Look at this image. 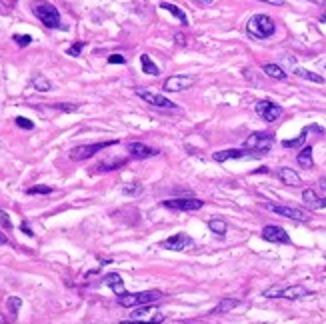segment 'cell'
I'll return each mask as SVG.
<instances>
[{
  "label": "cell",
  "mask_w": 326,
  "mask_h": 324,
  "mask_svg": "<svg viewBox=\"0 0 326 324\" xmlns=\"http://www.w3.org/2000/svg\"><path fill=\"white\" fill-rule=\"evenodd\" d=\"M278 178L288 186H300L302 184V178L298 176V172H294L292 168H280L278 170Z\"/></svg>",
  "instance_id": "d6986e66"
},
{
  "label": "cell",
  "mask_w": 326,
  "mask_h": 324,
  "mask_svg": "<svg viewBox=\"0 0 326 324\" xmlns=\"http://www.w3.org/2000/svg\"><path fill=\"white\" fill-rule=\"evenodd\" d=\"M108 62L110 64H126V58L122 54H110L108 56Z\"/></svg>",
  "instance_id": "8d00e7d4"
},
{
  "label": "cell",
  "mask_w": 326,
  "mask_h": 324,
  "mask_svg": "<svg viewBox=\"0 0 326 324\" xmlns=\"http://www.w3.org/2000/svg\"><path fill=\"white\" fill-rule=\"evenodd\" d=\"M140 64H142V70H144L146 74H150V76H158V74H160V68L152 62V58H150L148 54H142V56H140Z\"/></svg>",
  "instance_id": "cb8c5ba5"
},
{
  "label": "cell",
  "mask_w": 326,
  "mask_h": 324,
  "mask_svg": "<svg viewBox=\"0 0 326 324\" xmlns=\"http://www.w3.org/2000/svg\"><path fill=\"white\" fill-rule=\"evenodd\" d=\"M0 224H2L4 228H8V230L12 228V222H10V216H8V214H6L4 210H0Z\"/></svg>",
  "instance_id": "74e56055"
},
{
  "label": "cell",
  "mask_w": 326,
  "mask_h": 324,
  "mask_svg": "<svg viewBox=\"0 0 326 324\" xmlns=\"http://www.w3.org/2000/svg\"><path fill=\"white\" fill-rule=\"evenodd\" d=\"M292 72L296 76H300V78H304V80H310V82H314V84H324V78H322L320 74H316V72L304 70V68H300V66H294Z\"/></svg>",
  "instance_id": "44dd1931"
},
{
  "label": "cell",
  "mask_w": 326,
  "mask_h": 324,
  "mask_svg": "<svg viewBox=\"0 0 326 324\" xmlns=\"http://www.w3.org/2000/svg\"><path fill=\"white\" fill-rule=\"evenodd\" d=\"M20 230H22L24 234H28V236H34V232L28 228V222H22V224H20Z\"/></svg>",
  "instance_id": "f35d334b"
},
{
  "label": "cell",
  "mask_w": 326,
  "mask_h": 324,
  "mask_svg": "<svg viewBox=\"0 0 326 324\" xmlns=\"http://www.w3.org/2000/svg\"><path fill=\"white\" fill-rule=\"evenodd\" d=\"M302 202H304L308 208H312V210L326 208V198L318 195L316 190H312V188H306V190L302 192Z\"/></svg>",
  "instance_id": "2e32d148"
},
{
  "label": "cell",
  "mask_w": 326,
  "mask_h": 324,
  "mask_svg": "<svg viewBox=\"0 0 326 324\" xmlns=\"http://www.w3.org/2000/svg\"><path fill=\"white\" fill-rule=\"evenodd\" d=\"M318 20H320V22H324V24H326V14H322V16L318 18Z\"/></svg>",
  "instance_id": "f6af8a7d"
},
{
  "label": "cell",
  "mask_w": 326,
  "mask_h": 324,
  "mask_svg": "<svg viewBox=\"0 0 326 324\" xmlns=\"http://www.w3.org/2000/svg\"><path fill=\"white\" fill-rule=\"evenodd\" d=\"M254 110H256V114L260 116L264 122H276V120L282 116V106L274 104L272 100H260V102H256Z\"/></svg>",
  "instance_id": "ba28073f"
},
{
  "label": "cell",
  "mask_w": 326,
  "mask_h": 324,
  "mask_svg": "<svg viewBox=\"0 0 326 324\" xmlns=\"http://www.w3.org/2000/svg\"><path fill=\"white\" fill-rule=\"evenodd\" d=\"M194 82L192 76H184V74H176V76H170L166 78L162 84V90L164 92H182L186 88H190Z\"/></svg>",
  "instance_id": "8fae6325"
},
{
  "label": "cell",
  "mask_w": 326,
  "mask_h": 324,
  "mask_svg": "<svg viewBox=\"0 0 326 324\" xmlns=\"http://www.w3.org/2000/svg\"><path fill=\"white\" fill-rule=\"evenodd\" d=\"M84 46H86L84 42H74L66 52H68L70 56H80V52H82V48H84Z\"/></svg>",
  "instance_id": "836d02e7"
},
{
  "label": "cell",
  "mask_w": 326,
  "mask_h": 324,
  "mask_svg": "<svg viewBox=\"0 0 326 324\" xmlns=\"http://www.w3.org/2000/svg\"><path fill=\"white\" fill-rule=\"evenodd\" d=\"M244 156H252L246 148H230V150H220V152H214L212 154V160L214 162H226L232 158H244Z\"/></svg>",
  "instance_id": "e0dca14e"
},
{
  "label": "cell",
  "mask_w": 326,
  "mask_h": 324,
  "mask_svg": "<svg viewBox=\"0 0 326 324\" xmlns=\"http://www.w3.org/2000/svg\"><path fill=\"white\" fill-rule=\"evenodd\" d=\"M306 2H312V4H318V6H326V0H306Z\"/></svg>",
  "instance_id": "b9f144b4"
},
{
  "label": "cell",
  "mask_w": 326,
  "mask_h": 324,
  "mask_svg": "<svg viewBox=\"0 0 326 324\" xmlns=\"http://www.w3.org/2000/svg\"><path fill=\"white\" fill-rule=\"evenodd\" d=\"M164 294L160 290H146V292H136V294H120L118 296V304L124 308H132V306H142V304H152L156 300H160Z\"/></svg>",
  "instance_id": "3957f363"
},
{
  "label": "cell",
  "mask_w": 326,
  "mask_h": 324,
  "mask_svg": "<svg viewBox=\"0 0 326 324\" xmlns=\"http://www.w3.org/2000/svg\"><path fill=\"white\" fill-rule=\"evenodd\" d=\"M174 40H176L178 44H182V46L186 44V40H184V36H182V34H180V33H178V34H176V36H174Z\"/></svg>",
  "instance_id": "60d3db41"
},
{
  "label": "cell",
  "mask_w": 326,
  "mask_h": 324,
  "mask_svg": "<svg viewBox=\"0 0 326 324\" xmlns=\"http://www.w3.org/2000/svg\"><path fill=\"white\" fill-rule=\"evenodd\" d=\"M238 304H240V300H238V298H222V300L218 302V306L210 310V314H224V312L232 310V308H234V306H238Z\"/></svg>",
  "instance_id": "7402d4cb"
},
{
  "label": "cell",
  "mask_w": 326,
  "mask_h": 324,
  "mask_svg": "<svg viewBox=\"0 0 326 324\" xmlns=\"http://www.w3.org/2000/svg\"><path fill=\"white\" fill-rule=\"evenodd\" d=\"M160 8H162V10H168L170 14H174V16H176V18H178L182 24H188V16H186V12H182L178 6L170 4V2H162V4H160Z\"/></svg>",
  "instance_id": "d4e9b609"
},
{
  "label": "cell",
  "mask_w": 326,
  "mask_h": 324,
  "mask_svg": "<svg viewBox=\"0 0 326 324\" xmlns=\"http://www.w3.org/2000/svg\"><path fill=\"white\" fill-rule=\"evenodd\" d=\"M50 192H52V188H50V186H42V184H36V186H32V188H28V190H26V195H30V196L50 195Z\"/></svg>",
  "instance_id": "1f68e13d"
},
{
  "label": "cell",
  "mask_w": 326,
  "mask_h": 324,
  "mask_svg": "<svg viewBox=\"0 0 326 324\" xmlns=\"http://www.w3.org/2000/svg\"><path fill=\"white\" fill-rule=\"evenodd\" d=\"M32 86L36 88V90H40V92H48L50 88H52V84L44 78V76H36L32 80Z\"/></svg>",
  "instance_id": "f1b7e54d"
},
{
  "label": "cell",
  "mask_w": 326,
  "mask_h": 324,
  "mask_svg": "<svg viewBox=\"0 0 326 324\" xmlns=\"http://www.w3.org/2000/svg\"><path fill=\"white\" fill-rule=\"evenodd\" d=\"M260 2H266V4H272V6H282L284 0H260Z\"/></svg>",
  "instance_id": "ab89813d"
},
{
  "label": "cell",
  "mask_w": 326,
  "mask_h": 324,
  "mask_svg": "<svg viewBox=\"0 0 326 324\" xmlns=\"http://www.w3.org/2000/svg\"><path fill=\"white\" fill-rule=\"evenodd\" d=\"M132 320H140V322H148V324H158L164 320V314L158 312L156 306L142 304V306H138L136 310H132Z\"/></svg>",
  "instance_id": "9c48e42d"
},
{
  "label": "cell",
  "mask_w": 326,
  "mask_h": 324,
  "mask_svg": "<svg viewBox=\"0 0 326 324\" xmlns=\"http://www.w3.org/2000/svg\"><path fill=\"white\" fill-rule=\"evenodd\" d=\"M162 206L168 210H176V212H194L204 206V202L198 198H174V200H164Z\"/></svg>",
  "instance_id": "52a82bcc"
},
{
  "label": "cell",
  "mask_w": 326,
  "mask_h": 324,
  "mask_svg": "<svg viewBox=\"0 0 326 324\" xmlns=\"http://www.w3.org/2000/svg\"><path fill=\"white\" fill-rule=\"evenodd\" d=\"M312 292L304 286H288V288H268L262 292V296L266 298H286V300H298L304 296H310Z\"/></svg>",
  "instance_id": "8992f818"
},
{
  "label": "cell",
  "mask_w": 326,
  "mask_h": 324,
  "mask_svg": "<svg viewBox=\"0 0 326 324\" xmlns=\"http://www.w3.org/2000/svg\"><path fill=\"white\" fill-rule=\"evenodd\" d=\"M136 96L142 98L144 102H148V104H152V106H156V108H170V110H178V106L172 102V100H168V98H164L162 94H154V92H148V90H136Z\"/></svg>",
  "instance_id": "4fadbf2b"
},
{
  "label": "cell",
  "mask_w": 326,
  "mask_h": 324,
  "mask_svg": "<svg viewBox=\"0 0 326 324\" xmlns=\"http://www.w3.org/2000/svg\"><path fill=\"white\" fill-rule=\"evenodd\" d=\"M6 242H8V238H6V236L0 232V246H2V244H6Z\"/></svg>",
  "instance_id": "ee69618b"
},
{
  "label": "cell",
  "mask_w": 326,
  "mask_h": 324,
  "mask_svg": "<svg viewBox=\"0 0 326 324\" xmlns=\"http://www.w3.org/2000/svg\"><path fill=\"white\" fill-rule=\"evenodd\" d=\"M52 108L62 110V112H76V110H78L76 104H52Z\"/></svg>",
  "instance_id": "d590c367"
},
{
  "label": "cell",
  "mask_w": 326,
  "mask_h": 324,
  "mask_svg": "<svg viewBox=\"0 0 326 324\" xmlns=\"http://www.w3.org/2000/svg\"><path fill=\"white\" fill-rule=\"evenodd\" d=\"M182 324H192V322H182Z\"/></svg>",
  "instance_id": "7dc6e473"
},
{
  "label": "cell",
  "mask_w": 326,
  "mask_h": 324,
  "mask_svg": "<svg viewBox=\"0 0 326 324\" xmlns=\"http://www.w3.org/2000/svg\"><path fill=\"white\" fill-rule=\"evenodd\" d=\"M126 150H128V154H131L132 158H138V160H144V158H150V156H156V154H158L156 148L146 146V144H142V142H131V144L126 146Z\"/></svg>",
  "instance_id": "9a60e30c"
},
{
  "label": "cell",
  "mask_w": 326,
  "mask_h": 324,
  "mask_svg": "<svg viewBox=\"0 0 326 324\" xmlns=\"http://www.w3.org/2000/svg\"><path fill=\"white\" fill-rule=\"evenodd\" d=\"M32 12L36 18L46 26V28H60V12L54 4L44 2V0H36L32 4Z\"/></svg>",
  "instance_id": "6da1fadb"
},
{
  "label": "cell",
  "mask_w": 326,
  "mask_h": 324,
  "mask_svg": "<svg viewBox=\"0 0 326 324\" xmlns=\"http://www.w3.org/2000/svg\"><path fill=\"white\" fill-rule=\"evenodd\" d=\"M14 122H16V126H20V128H24V130H32L34 128L32 120H28V118H22V116H18Z\"/></svg>",
  "instance_id": "e575fe53"
},
{
  "label": "cell",
  "mask_w": 326,
  "mask_h": 324,
  "mask_svg": "<svg viewBox=\"0 0 326 324\" xmlns=\"http://www.w3.org/2000/svg\"><path fill=\"white\" fill-rule=\"evenodd\" d=\"M160 246L166 248V250L180 252V250H184V248L192 246V238H190L188 234H184V232H178V234H174V236H170V238L162 240V242H160Z\"/></svg>",
  "instance_id": "5bb4252c"
},
{
  "label": "cell",
  "mask_w": 326,
  "mask_h": 324,
  "mask_svg": "<svg viewBox=\"0 0 326 324\" xmlns=\"http://www.w3.org/2000/svg\"><path fill=\"white\" fill-rule=\"evenodd\" d=\"M276 30L274 22L270 16L266 14H254L248 22H246V33L250 34L252 38H258V40H264V38H270Z\"/></svg>",
  "instance_id": "7a4b0ae2"
},
{
  "label": "cell",
  "mask_w": 326,
  "mask_h": 324,
  "mask_svg": "<svg viewBox=\"0 0 326 324\" xmlns=\"http://www.w3.org/2000/svg\"><path fill=\"white\" fill-rule=\"evenodd\" d=\"M6 306H8V310L12 312V316H16V314H18V310H20V306H22V300H20V298H16V296H10V298L6 300Z\"/></svg>",
  "instance_id": "4dcf8cb0"
},
{
  "label": "cell",
  "mask_w": 326,
  "mask_h": 324,
  "mask_svg": "<svg viewBox=\"0 0 326 324\" xmlns=\"http://www.w3.org/2000/svg\"><path fill=\"white\" fill-rule=\"evenodd\" d=\"M122 192L128 196H140L142 195V184H138V182H128V184L122 186Z\"/></svg>",
  "instance_id": "f546056e"
},
{
  "label": "cell",
  "mask_w": 326,
  "mask_h": 324,
  "mask_svg": "<svg viewBox=\"0 0 326 324\" xmlns=\"http://www.w3.org/2000/svg\"><path fill=\"white\" fill-rule=\"evenodd\" d=\"M120 324H148V322H140V320H124V322Z\"/></svg>",
  "instance_id": "7bdbcfd3"
},
{
  "label": "cell",
  "mask_w": 326,
  "mask_h": 324,
  "mask_svg": "<svg viewBox=\"0 0 326 324\" xmlns=\"http://www.w3.org/2000/svg\"><path fill=\"white\" fill-rule=\"evenodd\" d=\"M310 126L308 128H304L296 138H292V140H282V146L284 148H296V146H304V140H306V136H308V132H310Z\"/></svg>",
  "instance_id": "484cf974"
},
{
  "label": "cell",
  "mask_w": 326,
  "mask_h": 324,
  "mask_svg": "<svg viewBox=\"0 0 326 324\" xmlns=\"http://www.w3.org/2000/svg\"><path fill=\"white\" fill-rule=\"evenodd\" d=\"M262 70L270 76V78H274V80H284L286 78V72L282 70V66L278 64H272V62H268V64L262 66Z\"/></svg>",
  "instance_id": "603a6c76"
},
{
  "label": "cell",
  "mask_w": 326,
  "mask_h": 324,
  "mask_svg": "<svg viewBox=\"0 0 326 324\" xmlns=\"http://www.w3.org/2000/svg\"><path fill=\"white\" fill-rule=\"evenodd\" d=\"M12 40H14L18 46H28V44L32 42V38H30L28 34H14V36H12Z\"/></svg>",
  "instance_id": "d6a6232c"
},
{
  "label": "cell",
  "mask_w": 326,
  "mask_h": 324,
  "mask_svg": "<svg viewBox=\"0 0 326 324\" xmlns=\"http://www.w3.org/2000/svg\"><path fill=\"white\" fill-rule=\"evenodd\" d=\"M296 162H298L304 170H310V168L314 166V160H312V146H304V148L298 152Z\"/></svg>",
  "instance_id": "ffe728a7"
},
{
  "label": "cell",
  "mask_w": 326,
  "mask_h": 324,
  "mask_svg": "<svg viewBox=\"0 0 326 324\" xmlns=\"http://www.w3.org/2000/svg\"><path fill=\"white\" fill-rule=\"evenodd\" d=\"M126 164V158H116V160H108L98 164V172H110V170H116V168H122Z\"/></svg>",
  "instance_id": "4316f807"
},
{
  "label": "cell",
  "mask_w": 326,
  "mask_h": 324,
  "mask_svg": "<svg viewBox=\"0 0 326 324\" xmlns=\"http://www.w3.org/2000/svg\"><path fill=\"white\" fill-rule=\"evenodd\" d=\"M262 238H264L266 242H272V244H290L288 232H286L282 226H274V224L264 226V230H262Z\"/></svg>",
  "instance_id": "7c38bea8"
},
{
  "label": "cell",
  "mask_w": 326,
  "mask_h": 324,
  "mask_svg": "<svg viewBox=\"0 0 326 324\" xmlns=\"http://www.w3.org/2000/svg\"><path fill=\"white\" fill-rule=\"evenodd\" d=\"M268 210H272L274 214L278 216H284V218H290V220H298V222H308L310 220V214L300 210V208H292V206H282V204H266Z\"/></svg>",
  "instance_id": "30bf717a"
},
{
  "label": "cell",
  "mask_w": 326,
  "mask_h": 324,
  "mask_svg": "<svg viewBox=\"0 0 326 324\" xmlns=\"http://www.w3.org/2000/svg\"><path fill=\"white\" fill-rule=\"evenodd\" d=\"M208 228H210L214 234H218V236H224V234H226V230H229V224H226L222 218H212V220L208 222Z\"/></svg>",
  "instance_id": "83f0119b"
},
{
  "label": "cell",
  "mask_w": 326,
  "mask_h": 324,
  "mask_svg": "<svg viewBox=\"0 0 326 324\" xmlns=\"http://www.w3.org/2000/svg\"><path fill=\"white\" fill-rule=\"evenodd\" d=\"M202 2H206V4H208V2H212V0H202Z\"/></svg>",
  "instance_id": "bcb514c9"
},
{
  "label": "cell",
  "mask_w": 326,
  "mask_h": 324,
  "mask_svg": "<svg viewBox=\"0 0 326 324\" xmlns=\"http://www.w3.org/2000/svg\"><path fill=\"white\" fill-rule=\"evenodd\" d=\"M114 144H118V140H110V142H94V144H82V146H74L72 150H70V158L76 162L80 160H88V158H92L96 152L100 150H104V148H108V146H114Z\"/></svg>",
  "instance_id": "5b68a950"
},
{
  "label": "cell",
  "mask_w": 326,
  "mask_h": 324,
  "mask_svg": "<svg viewBox=\"0 0 326 324\" xmlns=\"http://www.w3.org/2000/svg\"><path fill=\"white\" fill-rule=\"evenodd\" d=\"M104 284H106V286H110V290L114 292L116 296H120V294H124V292H126L124 282H122V276H120V274H116V272L106 274V276H104Z\"/></svg>",
  "instance_id": "ac0fdd59"
},
{
  "label": "cell",
  "mask_w": 326,
  "mask_h": 324,
  "mask_svg": "<svg viewBox=\"0 0 326 324\" xmlns=\"http://www.w3.org/2000/svg\"><path fill=\"white\" fill-rule=\"evenodd\" d=\"M274 144V134L272 132H254L244 140V148L250 154H262L268 152L270 146Z\"/></svg>",
  "instance_id": "277c9868"
}]
</instances>
